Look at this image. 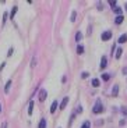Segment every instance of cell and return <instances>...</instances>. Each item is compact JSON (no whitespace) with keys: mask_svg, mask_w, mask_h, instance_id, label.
Returning <instances> with one entry per match:
<instances>
[{"mask_svg":"<svg viewBox=\"0 0 127 128\" xmlns=\"http://www.w3.org/2000/svg\"><path fill=\"white\" fill-rule=\"evenodd\" d=\"M123 20H124V17H123V16H117L116 18H114V22H116V24L119 25V24L123 22Z\"/></svg>","mask_w":127,"mask_h":128,"instance_id":"obj_7","label":"cell"},{"mask_svg":"<svg viewBox=\"0 0 127 128\" xmlns=\"http://www.w3.org/2000/svg\"><path fill=\"white\" fill-rule=\"evenodd\" d=\"M108 58H106V56H102V58H101V68H105L106 66H108Z\"/></svg>","mask_w":127,"mask_h":128,"instance_id":"obj_5","label":"cell"},{"mask_svg":"<svg viewBox=\"0 0 127 128\" xmlns=\"http://www.w3.org/2000/svg\"><path fill=\"white\" fill-rule=\"evenodd\" d=\"M81 39H83V34H81V32H77V34H76V40L77 42H81Z\"/></svg>","mask_w":127,"mask_h":128,"instance_id":"obj_13","label":"cell"},{"mask_svg":"<svg viewBox=\"0 0 127 128\" xmlns=\"http://www.w3.org/2000/svg\"><path fill=\"white\" fill-rule=\"evenodd\" d=\"M101 38H102V40H109V39L112 38V32L110 31H105L101 35Z\"/></svg>","mask_w":127,"mask_h":128,"instance_id":"obj_3","label":"cell"},{"mask_svg":"<svg viewBox=\"0 0 127 128\" xmlns=\"http://www.w3.org/2000/svg\"><path fill=\"white\" fill-rule=\"evenodd\" d=\"M32 112H34V102H31V103H29V109H28V114L31 116V114H32Z\"/></svg>","mask_w":127,"mask_h":128,"instance_id":"obj_17","label":"cell"},{"mask_svg":"<svg viewBox=\"0 0 127 128\" xmlns=\"http://www.w3.org/2000/svg\"><path fill=\"white\" fill-rule=\"evenodd\" d=\"M89 127H91V122H89V121H85V122L83 124V127H81V128H89Z\"/></svg>","mask_w":127,"mask_h":128,"instance_id":"obj_21","label":"cell"},{"mask_svg":"<svg viewBox=\"0 0 127 128\" xmlns=\"http://www.w3.org/2000/svg\"><path fill=\"white\" fill-rule=\"evenodd\" d=\"M46 98H48V92H46V89H41V92H39V100H41V102H45Z\"/></svg>","mask_w":127,"mask_h":128,"instance_id":"obj_2","label":"cell"},{"mask_svg":"<svg viewBox=\"0 0 127 128\" xmlns=\"http://www.w3.org/2000/svg\"><path fill=\"white\" fill-rule=\"evenodd\" d=\"M113 11H114V14H116V17H117V16H121V11H123V10H121L120 7H114Z\"/></svg>","mask_w":127,"mask_h":128,"instance_id":"obj_9","label":"cell"},{"mask_svg":"<svg viewBox=\"0 0 127 128\" xmlns=\"http://www.w3.org/2000/svg\"><path fill=\"white\" fill-rule=\"evenodd\" d=\"M117 93H119V86H117V85H114L113 89H112V95H113V96H117Z\"/></svg>","mask_w":127,"mask_h":128,"instance_id":"obj_12","label":"cell"},{"mask_svg":"<svg viewBox=\"0 0 127 128\" xmlns=\"http://www.w3.org/2000/svg\"><path fill=\"white\" fill-rule=\"evenodd\" d=\"M67 103H69V96H66L63 100H61V103H60V109L63 110V109H66V106H67Z\"/></svg>","mask_w":127,"mask_h":128,"instance_id":"obj_4","label":"cell"},{"mask_svg":"<svg viewBox=\"0 0 127 128\" xmlns=\"http://www.w3.org/2000/svg\"><path fill=\"white\" fill-rule=\"evenodd\" d=\"M38 128H46V120H45V118H42L41 121H39Z\"/></svg>","mask_w":127,"mask_h":128,"instance_id":"obj_10","label":"cell"},{"mask_svg":"<svg viewBox=\"0 0 127 128\" xmlns=\"http://www.w3.org/2000/svg\"><path fill=\"white\" fill-rule=\"evenodd\" d=\"M92 112L95 113V114H99V113H102V112H103V106H102L101 99H98V100H96V103H95V106H94V109H92Z\"/></svg>","mask_w":127,"mask_h":128,"instance_id":"obj_1","label":"cell"},{"mask_svg":"<svg viewBox=\"0 0 127 128\" xmlns=\"http://www.w3.org/2000/svg\"><path fill=\"white\" fill-rule=\"evenodd\" d=\"M123 74H127V67H124V68H123Z\"/></svg>","mask_w":127,"mask_h":128,"instance_id":"obj_28","label":"cell"},{"mask_svg":"<svg viewBox=\"0 0 127 128\" xmlns=\"http://www.w3.org/2000/svg\"><path fill=\"white\" fill-rule=\"evenodd\" d=\"M109 4H110L112 7H117V6H116V4H117V2H116V0H113V2H109Z\"/></svg>","mask_w":127,"mask_h":128,"instance_id":"obj_22","label":"cell"},{"mask_svg":"<svg viewBox=\"0 0 127 128\" xmlns=\"http://www.w3.org/2000/svg\"><path fill=\"white\" fill-rule=\"evenodd\" d=\"M10 86H11V80H9V81H7V84H6V86H4V92H9V90H10Z\"/></svg>","mask_w":127,"mask_h":128,"instance_id":"obj_11","label":"cell"},{"mask_svg":"<svg viewBox=\"0 0 127 128\" xmlns=\"http://www.w3.org/2000/svg\"><path fill=\"white\" fill-rule=\"evenodd\" d=\"M126 40H127V35H121L120 38H119V43H124Z\"/></svg>","mask_w":127,"mask_h":128,"instance_id":"obj_16","label":"cell"},{"mask_svg":"<svg viewBox=\"0 0 127 128\" xmlns=\"http://www.w3.org/2000/svg\"><path fill=\"white\" fill-rule=\"evenodd\" d=\"M77 53H78V54H83V53H84V48L81 45L77 46Z\"/></svg>","mask_w":127,"mask_h":128,"instance_id":"obj_14","label":"cell"},{"mask_svg":"<svg viewBox=\"0 0 127 128\" xmlns=\"http://www.w3.org/2000/svg\"><path fill=\"white\" fill-rule=\"evenodd\" d=\"M109 78H110V74H108V72L102 74V80L103 81H109Z\"/></svg>","mask_w":127,"mask_h":128,"instance_id":"obj_15","label":"cell"},{"mask_svg":"<svg viewBox=\"0 0 127 128\" xmlns=\"http://www.w3.org/2000/svg\"><path fill=\"white\" fill-rule=\"evenodd\" d=\"M17 10H18V7L14 6V7H13V10H11V13H10V18H11V20L14 18V16H16V13H17Z\"/></svg>","mask_w":127,"mask_h":128,"instance_id":"obj_8","label":"cell"},{"mask_svg":"<svg viewBox=\"0 0 127 128\" xmlns=\"http://www.w3.org/2000/svg\"><path fill=\"white\" fill-rule=\"evenodd\" d=\"M91 84H92V86H95V88L99 86V80H96V78H95V80H92Z\"/></svg>","mask_w":127,"mask_h":128,"instance_id":"obj_18","label":"cell"},{"mask_svg":"<svg viewBox=\"0 0 127 128\" xmlns=\"http://www.w3.org/2000/svg\"><path fill=\"white\" fill-rule=\"evenodd\" d=\"M121 113L124 114V117H127V109H123V110H121Z\"/></svg>","mask_w":127,"mask_h":128,"instance_id":"obj_25","label":"cell"},{"mask_svg":"<svg viewBox=\"0 0 127 128\" xmlns=\"http://www.w3.org/2000/svg\"><path fill=\"white\" fill-rule=\"evenodd\" d=\"M57 106H59V103H57V100H54V102L52 103V106H50V113H54V112H56Z\"/></svg>","mask_w":127,"mask_h":128,"instance_id":"obj_6","label":"cell"},{"mask_svg":"<svg viewBox=\"0 0 127 128\" xmlns=\"http://www.w3.org/2000/svg\"><path fill=\"white\" fill-rule=\"evenodd\" d=\"M121 53H123V50H121V49H117V50H116V58H120Z\"/></svg>","mask_w":127,"mask_h":128,"instance_id":"obj_19","label":"cell"},{"mask_svg":"<svg viewBox=\"0 0 127 128\" xmlns=\"http://www.w3.org/2000/svg\"><path fill=\"white\" fill-rule=\"evenodd\" d=\"M4 66H6V63H2V64H0V71H2V70L4 68Z\"/></svg>","mask_w":127,"mask_h":128,"instance_id":"obj_27","label":"cell"},{"mask_svg":"<svg viewBox=\"0 0 127 128\" xmlns=\"http://www.w3.org/2000/svg\"><path fill=\"white\" fill-rule=\"evenodd\" d=\"M76 16H77V13H76V11H73V13H71V18H70L71 22H74V21H76Z\"/></svg>","mask_w":127,"mask_h":128,"instance_id":"obj_20","label":"cell"},{"mask_svg":"<svg viewBox=\"0 0 127 128\" xmlns=\"http://www.w3.org/2000/svg\"><path fill=\"white\" fill-rule=\"evenodd\" d=\"M77 113H83V107H81V106H78V107H77Z\"/></svg>","mask_w":127,"mask_h":128,"instance_id":"obj_24","label":"cell"},{"mask_svg":"<svg viewBox=\"0 0 127 128\" xmlns=\"http://www.w3.org/2000/svg\"><path fill=\"white\" fill-rule=\"evenodd\" d=\"M126 10H127V4H126Z\"/></svg>","mask_w":127,"mask_h":128,"instance_id":"obj_31","label":"cell"},{"mask_svg":"<svg viewBox=\"0 0 127 128\" xmlns=\"http://www.w3.org/2000/svg\"><path fill=\"white\" fill-rule=\"evenodd\" d=\"M13 53H14V49L11 48V49H10V50H9V53H7V56H9V57H10V56L13 54Z\"/></svg>","mask_w":127,"mask_h":128,"instance_id":"obj_23","label":"cell"},{"mask_svg":"<svg viewBox=\"0 0 127 128\" xmlns=\"http://www.w3.org/2000/svg\"><path fill=\"white\" fill-rule=\"evenodd\" d=\"M0 110H2V104H0Z\"/></svg>","mask_w":127,"mask_h":128,"instance_id":"obj_30","label":"cell"},{"mask_svg":"<svg viewBox=\"0 0 127 128\" xmlns=\"http://www.w3.org/2000/svg\"><path fill=\"white\" fill-rule=\"evenodd\" d=\"M81 77H83V78H87V77H88V72H83V74H81Z\"/></svg>","mask_w":127,"mask_h":128,"instance_id":"obj_26","label":"cell"},{"mask_svg":"<svg viewBox=\"0 0 127 128\" xmlns=\"http://www.w3.org/2000/svg\"><path fill=\"white\" fill-rule=\"evenodd\" d=\"M6 127H7V124L4 122V124H3V127H2V128H6Z\"/></svg>","mask_w":127,"mask_h":128,"instance_id":"obj_29","label":"cell"}]
</instances>
